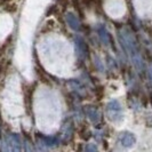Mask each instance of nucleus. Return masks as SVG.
I'll return each mask as SVG.
<instances>
[{
	"mask_svg": "<svg viewBox=\"0 0 152 152\" xmlns=\"http://www.w3.org/2000/svg\"><path fill=\"white\" fill-rule=\"evenodd\" d=\"M4 9H5L7 13L13 14V13H15L16 10H17V6H16L15 4H13V1H12V2H8L6 5H4Z\"/></svg>",
	"mask_w": 152,
	"mask_h": 152,
	"instance_id": "1",
	"label": "nucleus"
},
{
	"mask_svg": "<svg viewBox=\"0 0 152 152\" xmlns=\"http://www.w3.org/2000/svg\"><path fill=\"white\" fill-rule=\"evenodd\" d=\"M149 32H150V36L152 37V30H151V29H149Z\"/></svg>",
	"mask_w": 152,
	"mask_h": 152,
	"instance_id": "2",
	"label": "nucleus"
}]
</instances>
